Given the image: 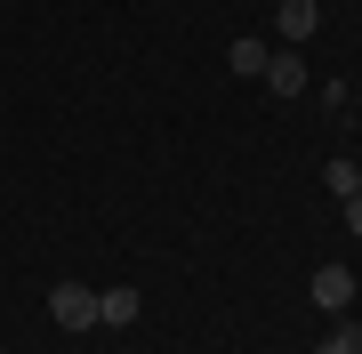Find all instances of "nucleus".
<instances>
[{
  "label": "nucleus",
  "instance_id": "1",
  "mask_svg": "<svg viewBox=\"0 0 362 354\" xmlns=\"http://www.w3.org/2000/svg\"><path fill=\"white\" fill-rule=\"evenodd\" d=\"M49 314H57V330H97V290L89 282H57L49 290Z\"/></svg>",
  "mask_w": 362,
  "mask_h": 354
},
{
  "label": "nucleus",
  "instance_id": "2",
  "mask_svg": "<svg viewBox=\"0 0 362 354\" xmlns=\"http://www.w3.org/2000/svg\"><path fill=\"white\" fill-rule=\"evenodd\" d=\"M314 306H322V314H346V306H362L354 266H314Z\"/></svg>",
  "mask_w": 362,
  "mask_h": 354
},
{
  "label": "nucleus",
  "instance_id": "3",
  "mask_svg": "<svg viewBox=\"0 0 362 354\" xmlns=\"http://www.w3.org/2000/svg\"><path fill=\"white\" fill-rule=\"evenodd\" d=\"M137 314H145V298H137L129 282H121V290H97V322H113V330H129Z\"/></svg>",
  "mask_w": 362,
  "mask_h": 354
},
{
  "label": "nucleus",
  "instance_id": "4",
  "mask_svg": "<svg viewBox=\"0 0 362 354\" xmlns=\"http://www.w3.org/2000/svg\"><path fill=\"white\" fill-rule=\"evenodd\" d=\"M266 89H274V97H298V89H306V57L274 49V57H266Z\"/></svg>",
  "mask_w": 362,
  "mask_h": 354
},
{
  "label": "nucleus",
  "instance_id": "5",
  "mask_svg": "<svg viewBox=\"0 0 362 354\" xmlns=\"http://www.w3.org/2000/svg\"><path fill=\"white\" fill-rule=\"evenodd\" d=\"M274 25H282V40H314V33H322V8H314V0H282Z\"/></svg>",
  "mask_w": 362,
  "mask_h": 354
},
{
  "label": "nucleus",
  "instance_id": "6",
  "mask_svg": "<svg viewBox=\"0 0 362 354\" xmlns=\"http://www.w3.org/2000/svg\"><path fill=\"white\" fill-rule=\"evenodd\" d=\"M266 57L274 49H258V40H226V65L242 73V81H266Z\"/></svg>",
  "mask_w": 362,
  "mask_h": 354
},
{
  "label": "nucleus",
  "instance_id": "7",
  "mask_svg": "<svg viewBox=\"0 0 362 354\" xmlns=\"http://www.w3.org/2000/svg\"><path fill=\"white\" fill-rule=\"evenodd\" d=\"M322 185L346 201V194H362V170H354V161H330V170H322Z\"/></svg>",
  "mask_w": 362,
  "mask_h": 354
},
{
  "label": "nucleus",
  "instance_id": "8",
  "mask_svg": "<svg viewBox=\"0 0 362 354\" xmlns=\"http://www.w3.org/2000/svg\"><path fill=\"white\" fill-rule=\"evenodd\" d=\"M354 346H362V330H354L346 314H338V330H330V338H322V354H354Z\"/></svg>",
  "mask_w": 362,
  "mask_h": 354
},
{
  "label": "nucleus",
  "instance_id": "9",
  "mask_svg": "<svg viewBox=\"0 0 362 354\" xmlns=\"http://www.w3.org/2000/svg\"><path fill=\"white\" fill-rule=\"evenodd\" d=\"M346 234L362 242V194H346Z\"/></svg>",
  "mask_w": 362,
  "mask_h": 354
},
{
  "label": "nucleus",
  "instance_id": "10",
  "mask_svg": "<svg viewBox=\"0 0 362 354\" xmlns=\"http://www.w3.org/2000/svg\"><path fill=\"white\" fill-rule=\"evenodd\" d=\"M354 330H362V314H354Z\"/></svg>",
  "mask_w": 362,
  "mask_h": 354
},
{
  "label": "nucleus",
  "instance_id": "11",
  "mask_svg": "<svg viewBox=\"0 0 362 354\" xmlns=\"http://www.w3.org/2000/svg\"><path fill=\"white\" fill-rule=\"evenodd\" d=\"M354 170H362V161H354Z\"/></svg>",
  "mask_w": 362,
  "mask_h": 354
},
{
  "label": "nucleus",
  "instance_id": "12",
  "mask_svg": "<svg viewBox=\"0 0 362 354\" xmlns=\"http://www.w3.org/2000/svg\"><path fill=\"white\" fill-rule=\"evenodd\" d=\"M354 354H362V346H354Z\"/></svg>",
  "mask_w": 362,
  "mask_h": 354
}]
</instances>
